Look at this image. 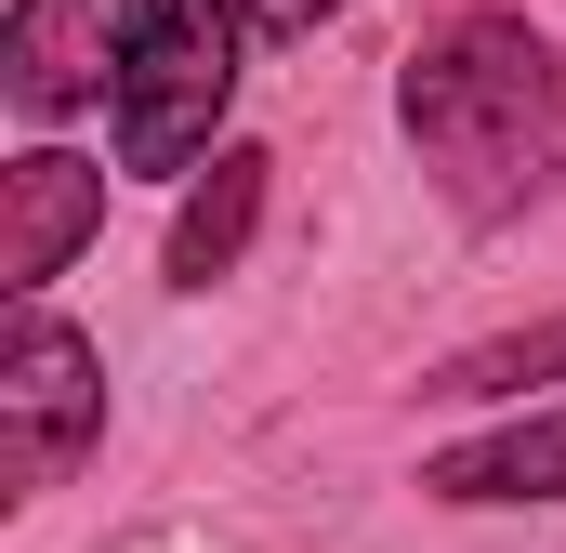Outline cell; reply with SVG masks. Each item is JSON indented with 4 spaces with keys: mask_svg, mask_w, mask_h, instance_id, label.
Segmentation results:
<instances>
[{
    "mask_svg": "<svg viewBox=\"0 0 566 553\" xmlns=\"http://www.w3.org/2000/svg\"><path fill=\"white\" fill-rule=\"evenodd\" d=\"M554 40L527 13H448L422 53L396 66V119L448 185L461 225H501L541 171H554Z\"/></svg>",
    "mask_w": 566,
    "mask_h": 553,
    "instance_id": "6da1fadb",
    "label": "cell"
},
{
    "mask_svg": "<svg viewBox=\"0 0 566 553\" xmlns=\"http://www.w3.org/2000/svg\"><path fill=\"white\" fill-rule=\"evenodd\" d=\"M238 53H251V0H158L145 53L119 66V171H198L224 158V106H238Z\"/></svg>",
    "mask_w": 566,
    "mask_h": 553,
    "instance_id": "7a4b0ae2",
    "label": "cell"
},
{
    "mask_svg": "<svg viewBox=\"0 0 566 553\" xmlns=\"http://www.w3.org/2000/svg\"><path fill=\"white\" fill-rule=\"evenodd\" d=\"M106 435V356L53 316V303H13L0 316V501H40L93 461Z\"/></svg>",
    "mask_w": 566,
    "mask_h": 553,
    "instance_id": "3957f363",
    "label": "cell"
},
{
    "mask_svg": "<svg viewBox=\"0 0 566 553\" xmlns=\"http://www.w3.org/2000/svg\"><path fill=\"white\" fill-rule=\"evenodd\" d=\"M158 0H13L0 13V93L27 119H66L93 93H119V66L145 53Z\"/></svg>",
    "mask_w": 566,
    "mask_h": 553,
    "instance_id": "277c9868",
    "label": "cell"
},
{
    "mask_svg": "<svg viewBox=\"0 0 566 553\" xmlns=\"http://www.w3.org/2000/svg\"><path fill=\"white\" fill-rule=\"evenodd\" d=\"M93 225H106V158H80V145H27V158L0 171V290L40 303L53 276L80 264Z\"/></svg>",
    "mask_w": 566,
    "mask_h": 553,
    "instance_id": "5b68a950",
    "label": "cell"
},
{
    "mask_svg": "<svg viewBox=\"0 0 566 553\" xmlns=\"http://www.w3.org/2000/svg\"><path fill=\"white\" fill-rule=\"evenodd\" d=\"M264 145H224L198 185H185V211H171V251H158V276L171 290H211V276H238V251H251V225H264Z\"/></svg>",
    "mask_w": 566,
    "mask_h": 553,
    "instance_id": "8992f818",
    "label": "cell"
},
{
    "mask_svg": "<svg viewBox=\"0 0 566 553\" xmlns=\"http://www.w3.org/2000/svg\"><path fill=\"white\" fill-rule=\"evenodd\" d=\"M434 501H566V409H514L501 435H461L422 461Z\"/></svg>",
    "mask_w": 566,
    "mask_h": 553,
    "instance_id": "52a82bcc",
    "label": "cell"
},
{
    "mask_svg": "<svg viewBox=\"0 0 566 553\" xmlns=\"http://www.w3.org/2000/svg\"><path fill=\"white\" fill-rule=\"evenodd\" d=\"M527 383H566V316H527V330H501V343L448 356L422 396H527Z\"/></svg>",
    "mask_w": 566,
    "mask_h": 553,
    "instance_id": "ba28073f",
    "label": "cell"
},
{
    "mask_svg": "<svg viewBox=\"0 0 566 553\" xmlns=\"http://www.w3.org/2000/svg\"><path fill=\"white\" fill-rule=\"evenodd\" d=\"M329 13H343V0H251V27H264V40H316Z\"/></svg>",
    "mask_w": 566,
    "mask_h": 553,
    "instance_id": "9c48e42d",
    "label": "cell"
}]
</instances>
